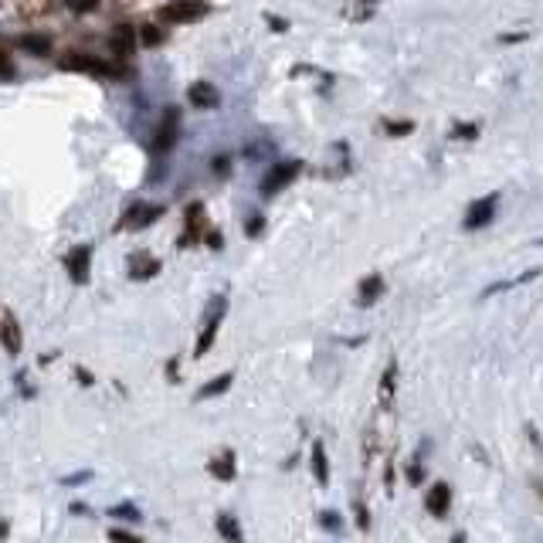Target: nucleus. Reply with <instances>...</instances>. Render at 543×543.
<instances>
[{"label":"nucleus","mask_w":543,"mask_h":543,"mask_svg":"<svg viewBox=\"0 0 543 543\" xmlns=\"http://www.w3.org/2000/svg\"><path fill=\"white\" fill-rule=\"evenodd\" d=\"M65 272L75 285L88 282V272H92V245H78L65 255Z\"/></svg>","instance_id":"6e6552de"},{"label":"nucleus","mask_w":543,"mask_h":543,"mask_svg":"<svg viewBox=\"0 0 543 543\" xmlns=\"http://www.w3.org/2000/svg\"><path fill=\"white\" fill-rule=\"evenodd\" d=\"M180 136V109L177 106H167L163 109V119L156 126V139H153V150L156 153H170Z\"/></svg>","instance_id":"423d86ee"},{"label":"nucleus","mask_w":543,"mask_h":543,"mask_svg":"<svg viewBox=\"0 0 543 543\" xmlns=\"http://www.w3.org/2000/svg\"><path fill=\"white\" fill-rule=\"evenodd\" d=\"M452 136H455V139H476L479 123H455V126H452Z\"/></svg>","instance_id":"393cba45"},{"label":"nucleus","mask_w":543,"mask_h":543,"mask_svg":"<svg viewBox=\"0 0 543 543\" xmlns=\"http://www.w3.org/2000/svg\"><path fill=\"white\" fill-rule=\"evenodd\" d=\"M207 245L221 252V248H224V238H221V231H211V235H207Z\"/></svg>","instance_id":"2f4dec72"},{"label":"nucleus","mask_w":543,"mask_h":543,"mask_svg":"<svg viewBox=\"0 0 543 543\" xmlns=\"http://www.w3.org/2000/svg\"><path fill=\"white\" fill-rule=\"evenodd\" d=\"M397 377V364H387V370H384V380H380V408L387 411L391 408V401H394V380Z\"/></svg>","instance_id":"412c9836"},{"label":"nucleus","mask_w":543,"mask_h":543,"mask_svg":"<svg viewBox=\"0 0 543 543\" xmlns=\"http://www.w3.org/2000/svg\"><path fill=\"white\" fill-rule=\"evenodd\" d=\"M75 377H78V380H82V384H85V387H88V384H92V373H88V370H82V367L75 370Z\"/></svg>","instance_id":"c9c22d12"},{"label":"nucleus","mask_w":543,"mask_h":543,"mask_svg":"<svg viewBox=\"0 0 543 543\" xmlns=\"http://www.w3.org/2000/svg\"><path fill=\"white\" fill-rule=\"evenodd\" d=\"M414 130L411 119H384V132L387 136H408Z\"/></svg>","instance_id":"5701e85b"},{"label":"nucleus","mask_w":543,"mask_h":543,"mask_svg":"<svg viewBox=\"0 0 543 543\" xmlns=\"http://www.w3.org/2000/svg\"><path fill=\"white\" fill-rule=\"evenodd\" d=\"M58 68L62 71H85V75H99V78H126L130 75V68L102 62L95 55H85V51H68V55H62Z\"/></svg>","instance_id":"f257e3e1"},{"label":"nucleus","mask_w":543,"mask_h":543,"mask_svg":"<svg viewBox=\"0 0 543 543\" xmlns=\"http://www.w3.org/2000/svg\"><path fill=\"white\" fill-rule=\"evenodd\" d=\"M88 479H92V472H75V476L62 479V486H82V482H88Z\"/></svg>","instance_id":"c756f323"},{"label":"nucleus","mask_w":543,"mask_h":543,"mask_svg":"<svg viewBox=\"0 0 543 543\" xmlns=\"http://www.w3.org/2000/svg\"><path fill=\"white\" fill-rule=\"evenodd\" d=\"M156 217H163V204H150V200H136L130 211L119 221V231H143L150 228Z\"/></svg>","instance_id":"39448f33"},{"label":"nucleus","mask_w":543,"mask_h":543,"mask_svg":"<svg viewBox=\"0 0 543 543\" xmlns=\"http://www.w3.org/2000/svg\"><path fill=\"white\" fill-rule=\"evenodd\" d=\"M211 14V4L207 0H167L160 7V21L167 24H194L200 18Z\"/></svg>","instance_id":"f03ea898"},{"label":"nucleus","mask_w":543,"mask_h":543,"mask_svg":"<svg viewBox=\"0 0 543 543\" xmlns=\"http://www.w3.org/2000/svg\"><path fill=\"white\" fill-rule=\"evenodd\" d=\"M18 44H21V51L34 55V58H48L51 55V38L48 34H24Z\"/></svg>","instance_id":"dca6fc26"},{"label":"nucleus","mask_w":543,"mask_h":543,"mask_svg":"<svg viewBox=\"0 0 543 543\" xmlns=\"http://www.w3.org/2000/svg\"><path fill=\"white\" fill-rule=\"evenodd\" d=\"M384 296V279H380V272H370L360 279V289H357V305H373L377 299Z\"/></svg>","instance_id":"f8f14e48"},{"label":"nucleus","mask_w":543,"mask_h":543,"mask_svg":"<svg viewBox=\"0 0 543 543\" xmlns=\"http://www.w3.org/2000/svg\"><path fill=\"white\" fill-rule=\"evenodd\" d=\"M156 272H160V259H153L150 252H136V255L130 259V279L132 282H136V279H139V282H143V279H153Z\"/></svg>","instance_id":"4468645a"},{"label":"nucleus","mask_w":543,"mask_h":543,"mask_svg":"<svg viewBox=\"0 0 543 543\" xmlns=\"http://www.w3.org/2000/svg\"><path fill=\"white\" fill-rule=\"evenodd\" d=\"M200 228H204V204L194 200V204L187 207V235H184V248H187V241H197Z\"/></svg>","instance_id":"f3484780"},{"label":"nucleus","mask_w":543,"mask_h":543,"mask_svg":"<svg viewBox=\"0 0 543 543\" xmlns=\"http://www.w3.org/2000/svg\"><path fill=\"white\" fill-rule=\"evenodd\" d=\"M136 34H139V27H132V24L112 27V34H109V51H112L116 58L132 55V51H136Z\"/></svg>","instance_id":"1a4fd4ad"},{"label":"nucleus","mask_w":543,"mask_h":543,"mask_svg":"<svg viewBox=\"0 0 543 543\" xmlns=\"http://www.w3.org/2000/svg\"><path fill=\"white\" fill-rule=\"evenodd\" d=\"M139 38H143V44L156 48V44L163 41V31H160V27H153V24H143V27H139Z\"/></svg>","instance_id":"a878e982"},{"label":"nucleus","mask_w":543,"mask_h":543,"mask_svg":"<svg viewBox=\"0 0 543 543\" xmlns=\"http://www.w3.org/2000/svg\"><path fill=\"white\" fill-rule=\"evenodd\" d=\"M268 24H272V31H289V24H285L282 18H272V14H268Z\"/></svg>","instance_id":"72a5a7b5"},{"label":"nucleus","mask_w":543,"mask_h":543,"mask_svg":"<svg viewBox=\"0 0 543 543\" xmlns=\"http://www.w3.org/2000/svg\"><path fill=\"white\" fill-rule=\"evenodd\" d=\"M537 275H540V268H530V272H523L520 279H506V282L489 285V289L482 292V299H489V296H496V292H506V289H516V285H523V282H533Z\"/></svg>","instance_id":"aec40b11"},{"label":"nucleus","mask_w":543,"mask_h":543,"mask_svg":"<svg viewBox=\"0 0 543 543\" xmlns=\"http://www.w3.org/2000/svg\"><path fill=\"white\" fill-rule=\"evenodd\" d=\"M425 509L432 513L434 520H445L448 516V509H452V489H448V482H434L432 489H428Z\"/></svg>","instance_id":"9d476101"},{"label":"nucleus","mask_w":543,"mask_h":543,"mask_svg":"<svg viewBox=\"0 0 543 543\" xmlns=\"http://www.w3.org/2000/svg\"><path fill=\"white\" fill-rule=\"evenodd\" d=\"M231 380H235V373H231V370H224L221 377L207 380V384H204V387L197 391V397H200V401H207V397H217V394H224L228 387H231Z\"/></svg>","instance_id":"a211bd4d"},{"label":"nucleus","mask_w":543,"mask_h":543,"mask_svg":"<svg viewBox=\"0 0 543 543\" xmlns=\"http://www.w3.org/2000/svg\"><path fill=\"white\" fill-rule=\"evenodd\" d=\"M109 516H116V520H139V509H136V506H132V502H119V506H112V509H109Z\"/></svg>","instance_id":"b1692460"},{"label":"nucleus","mask_w":543,"mask_h":543,"mask_svg":"<svg viewBox=\"0 0 543 543\" xmlns=\"http://www.w3.org/2000/svg\"><path fill=\"white\" fill-rule=\"evenodd\" d=\"M261 228H265V217H261V214H252L248 228H245V235H248V238H255V235H261Z\"/></svg>","instance_id":"cd10ccee"},{"label":"nucleus","mask_w":543,"mask_h":543,"mask_svg":"<svg viewBox=\"0 0 543 543\" xmlns=\"http://www.w3.org/2000/svg\"><path fill=\"white\" fill-rule=\"evenodd\" d=\"M68 509H71V513H75V516H85V513H88V506H85V502H71V506H68Z\"/></svg>","instance_id":"f704fd0d"},{"label":"nucleus","mask_w":543,"mask_h":543,"mask_svg":"<svg viewBox=\"0 0 543 543\" xmlns=\"http://www.w3.org/2000/svg\"><path fill=\"white\" fill-rule=\"evenodd\" d=\"M207 472H211L214 479H221V482H231L235 472H238V469H235V452H231V448H224L221 455H214L211 462H207Z\"/></svg>","instance_id":"2eb2a0df"},{"label":"nucleus","mask_w":543,"mask_h":543,"mask_svg":"<svg viewBox=\"0 0 543 543\" xmlns=\"http://www.w3.org/2000/svg\"><path fill=\"white\" fill-rule=\"evenodd\" d=\"M109 537H116V540H136V533H126V530H109Z\"/></svg>","instance_id":"473e14b6"},{"label":"nucleus","mask_w":543,"mask_h":543,"mask_svg":"<svg viewBox=\"0 0 543 543\" xmlns=\"http://www.w3.org/2000/svg\"><path fill=\"white\" fill-rule=\"evenodd\" d=\"M312 476H316V482H319V486H326V482H329V465H326L323 441H312Z\"/></svg>","instance_id":"6ab92c4d"},{"label":"nucleus","mask_w":543,"mask_h":543,"mask_svg":"<svg viewBox=\"0 0 543 543\" xmlns=\"http://www.w3.org/2000/svg\"><path fill=\"white\" fill-rule=\"evenodd\" d=\"M71 14H88V11H95L99 7V0H62Z\"/></svg>","instance_id":"bb28decb"},{"label":"nucleus","mask_w":543,"mask_h":543,"mask_svg":"<svg viewBox=\"0 0 543 543\" xmlns=\"http://www.w3.org/2000/svg\"><path fill=\"white\" fill-rule=\"evenodd\" d=\"M187 99H191V106L200 109V112H211V109H217V102H221V95H217V88L211 85V82H191V88H187Z\"/></svg>","instance_id":"9b49d317"},{"label":"nucleus","mask_w":543,"mask_h":543,"mask_svg":"<svg viewBox=\"0 0 543 543\" xmlns=\"http://www.w3.org/2000/svg\"><path fill=\"white\" fill-rule=\"evenodd\" d=\"M319 523L329 526V530H340V520H336V513H319Z\"/></svg>","instance_id":"7c9ffc66"},{"label":"nucleus","mask_w":543,"mask_h":543,"mask_svg":"<svg viewBox=\"0 0 543 543\" xmlns=\"http://www.w3.org/2000/svg\"><path fill=\"white\" fill-rule=\"evenodd\" d=\"M496 204H500V194H489V197H479L469 204V211H465V231H479V228H486V224H493V217H496Z\"/></svg>","instance_id":"0eeeda50"},{"label":"nucleus","mask_w":543,"mask_h":543,"mask_svg":"<svg viewBox=\"0 0 543 543\" xmlns=\"http://www.w3.org/2000/svg\"><path fill=\"white\" fill-rule=\"evenodd\" d=\"M214 526H217V533H221L224 540H231V543H238V540H241V530H238V523H235V516L221 513V516L214 520Z\"/></svg>","instance_id":"4be33fe9"},{"label":"nucleus","mask_w":543,"mask_h":543,"mask_svg":"<svg viewBox=\"0 0 543 543\" xmlns=\"http://www.w3.org/2000/svg\"><path fill=\"white\" fill-rule=\"evenodd\" d=\"M4 350H7V357L21 353V323H18L14 309H4Z\"/></svg>","instance_id":"ddd939ff"},{"label":"nucleus","mask_w":543,"mask_h":543,"mask_svg":"<svg viewBox=\"0 0 543 543\" xmlns=\"http://www.w3.org/2000/svg\"><path fill=\"white\" fill-rule=\"evenodd\" d=\"M224 312H228V299L217 296L214 303H211V309L204 312V329H200V336H197L194 357H207V350H211V343H214L217 326H221V319H224Z\"/></svg>","instance_id":"20e7f679"},{"label":"nucleus","mask_w":543,"mask_h":543,"mask_svg":"<svg viewBox=\"0 0 543 543\" xmlns=\"http://www.w3.org/2000/svg\"><path fill=\"white\" fill-rule=\"evenodd\" d=\"M214 174H221V177L231 174V160L228 156H214Z\"/></svg>","instance_id":"c85d7f7f"},{"label":"nucleus","mask_w":543,"mask_h":543,"mask_svg":"<svg viewBox=\"0 0 543 543\" xmlns=\"http://www.w3.org/2000/svg\"><path fill=\"white\" fill-rule=\"evenodd\" d=\"M299 170H303L299 160H279V163H272V170L261 180V197H275L279 191H285L299 177Z\"/></svg>","instance_id":"7ed1b4c3"}]
</instances>
